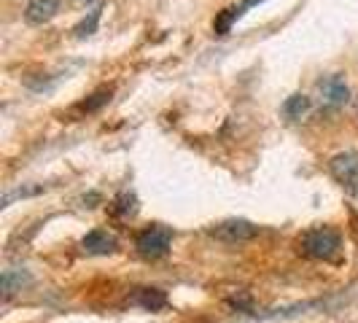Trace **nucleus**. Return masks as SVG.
<instances>
[{
	"label": "nucleus",
	"mask_w": 358,
	"mask_h": 323,
	"mask_svg": "<svg viewBox=\"0 0 358 323\" xmlns=\"http://www.w3.org/2000/svg\"><path fill=\"white\" fill-rule=\"evenodd\" d=\"M170 240H173L170 229H164V227H148V229H143V232L138 234L135 248L145 259H162V256H167V251H170Z\"/></svg>",
	"instance_id": "f03ea898"
},
{
	"label": "nucleus",
	"mask_w": 358,
	"mask_h": 323,
	"mask_svg": "<svg viewBox=\"0 0 358 323\" xmlns=\"http://www.w3.org/2000/svg\"><path fill=\"white\" fill-rule=\"evenodd\" d=\"M135 210H138V199H135V194H129V192H122L119 197L113 199V213L132 215Z\"/></svg>",
	"instance_id": "f8f14e48"
},
{
	"label": "nucleus",
	"mask_w": 358,
	"mask_h": 323,
	"mask_svg": "<svg viewBox=\"0 0 358 323\" xmlns=\"http://www.w3.org/2000/svg\"><path fill=\"white\" fill-rule=\"evenodd\" d=\"M97 22H100V8H92L90 11V17H84L78 24H76V36L78 38H87V36H92L94 30H97Z\"/></svg>",
	"instance_id": "4468645a"
},
{
	"label": "nucleus",
	"mask_w": 358,
	"mask_h": 323,
	"mask_svg": "<svg viewBox=\"0 0 358 323\" xmlns=\"http://www.w3.org/2000/svg\"><path fill=\"white\" fill-rule=\"evenodd\" d=\"M81 248L90 256H108V253L116 251V237L106 229H92L90 234H84L81 240Z\"/></svg>",
	"instance_id": "423d86ee"
},
{
	"label": "nucleus",
	"mask_w": 358,
	"mask_h": 323,
	"mask_svg": "<svg viewBox=\"0 0 358 323\" xmlns=\"http://www.w3.org/2000/svg\"><path fill=\"white\" fill-rule=\"evenodd\" d=\"M213 237L224 240V243H245V240H253L259 234V227L245 221V218H229V221H221L210 229Z\"/></svg>",
	"instance_id": "7ed1b4c3"
},
{
	"label": "nucleus",
	"mask_w": 358,
	"mask_h": 323,
	"mask_svg": "<svg viewBox=\"0 0 358 323\" xmlns=\"http://www.w3.org/2000/svg\"><path fill=\"white\" fill-rule=\"evenodd\" d=\"M329 170L337 183L348 186V189H356L358 186V151H342L334 159L329 162Z\"/></svg>",
	"instance_id": "20e7f679"
},
{
	"label": "nucleus",
	"mask_w": 358,
	"mask_h": 323,
	"mask_svg": "<svg viewBox=\"0 0 358 323\" xmlns=\"http://www.w3.org/2000/svg\"><path fill=\"white\" fill-rule=\"evenodd\" d=\"M356 108H358V106H356Z\"/></svg>",
	"instance_id": "a211bd4d"
},
{
	"label": "nucleus",
	"mask_w": 358,
	"mask_h": 323,
	"mask_svg": "<svg viewBox=\"0 0 358 323\" xmlns=\"http://www.w3.org/2000/svg\"><path fill=\"white\" fill-rule=\"evenodd\" d=\"M24 286H30V272L22 267H11L3 272V299L8 302L14 294H19Z\"/></svg>",
	"instance_id": "6e6552de"
},
{
	"label": "nucleus",
	"mask_w": 358,
	"mask_h": 323,
	"mask_svg": "<svg viewBox=\"0 0 358 323\" xmlns=\"http://www.w3.org/2000/svg\"><path fill=\"white\" fill-rule=\"evenodd\" d=\"M135 302L154 313V310H162V307L167 305V296H164V291H159V288H141L135 294Z\"/></svg>",
	"instance_id": "1a4fd4ad"
},
{
	"label": "nucleus",
	"mask_w": 358,
	"mask_h": 323,
	"mask_svg": "<svg viewBox=\"0 0 358 323\" xmlns=\"http://www.w3.org/2000/svg\"><path fill=\"white\" fill-rule=\"evenodd\" d=\"M227 302H229L234 310H243V313H248V310H251V305H253V299H251V294H248V291H237V294H234V296H229Z\"/></svg>",
	"instance_id": "dca6fc26"
},
{
	"label": "nucleus",
	"mask_w": 358,
	"mask_h": 323,
	"mask_svg": "<svg viewBox=\"0 0 358 323\" xmlns=\"http://www.w3.org/2000/svg\"><path fill=\"white\" fill-rule=\"evenodd\" d=\"M59 11V0H30L24 8V19L30 24H46L49 19L57 17Z\"/></svg>",
	"instance_id": "0eeeda50"
},
{
	"label": "nucleus",
	"mask_w": 358,
	"mask_h": 323,
	"mask_svg": "<svg viewBox=\"0 0 358 323\" xmlns=\"http://www.w3.org/2000/svg\"><path fill=\"white\" fill-rule=\"evenodd\" d=\"M307 110H310V97L307 94H291L286 103H283V116H286L288 122L302 119Z\"/></svg>",
	"instance_id": "9d476101"
},
{
	"label": "nucleus",
	"mask_w": 358,
	"mask_h": 323,
	"mask_svg": "<svg viewBox=\"0 0 358 323\" xmlns=\"http://www.w3.org/2000/svg\"><path fill=\"white\" fill-rule=\"evenodd\" d=\"M240 19V11H237V6H232V8H227V11H221L218 17H215L213 22V30L215 36H227L229 30H232V24Z\"/></svg>",
	"instance_id": "9b49d317"
},
{
	"label": "nucleus",
	"mask_w": 358,
	"mask_h": 323,
	"mask_svg": "<svg viewBox=\"0 0 358 323\" xmlns=\"http://www.w3.org/2000/svg\"><path fill=\"white\" fill-rule=\"evenodd\" d=\"M318 92H321V103L329 108H340L350 100V89L348 84L342 81V76H329L318 84Z\"/></svg>",
	"instance_id": "39448f33"
},
{
	"label": "nucleus",
	"mask_w": 358,
	"mask_h": 323,
	"mask_svg": "<svg viewBox=\"0 0 358 323\" xmlns=\"http://www.w3.org/2000/svg\"><path fill=\"white\" fill-rule=\"evenodd\" d=\"M46 186H19V189H14V192H6L3 194V208H8L14 199H24V197H36V194H41Z\"/></svg>",
	"instance_id": "2eb2a0df"
},
{
	"label": "nucleus",
	"mask_w": 358,
	"mask_h": 323,
	"mask_svg": "<svg viewBox=\"0 0 358 323\" xmlns=\"http://www.w3.org/2000/svg\"><path fill=\"white\" fill-rule=\"evenodd\" d=\"M81 3H90V0H81Z\"/></svg>",
	"instance_id": "f3484780"
},
{
	"label": "nucleus",
	"mask_w": 358,
	"mask_h": 323,
	"mask_svg": "<svg viewBox=\"0 0 358 323\" xmlns=\"http://www.w3.org/2000/svg\"><path fill=\"white\" fill-rule=\"evenodd\" d=\"M342 240L340 234L329 227H318V229H310L302 237V251L310 259H321V261H334L340 256Z\"/></svg>",
	"instance_id": "f257e3e1"
},
{
	"label": "nucleus",
	"mask_w": 358,
	"mask_h": 323,
	"mask_svg": "<svg viewBox=\"0 0 358 323\" xmlns=\"http://www.w3.org/2000/svg\"><path fill=\"white\" fill-rule=\"evenodd\" d=\"M110 94H113V89L110 87H103V89H97L92 97H87L84 103H81V110H87V113H92V110H97V108H103L110 100Z\"/></svg>",
	"instance_id": "ddd939ff"
}]
</instances>
